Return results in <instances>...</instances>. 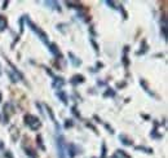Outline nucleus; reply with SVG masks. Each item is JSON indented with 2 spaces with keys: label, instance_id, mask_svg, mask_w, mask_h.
<instances>
[{
  "label": "nucleus",
  "instance_id": "obj_1",
  "mask_svg": "<svg viewBox=\"0 0 168 158\" xmlns=\"http://www.w3.org/2000/svg\"><path fill=\"white\" fill-rule=\"evenodd\" d=\"M25 123L27 125L31 130H38L39 127H40V121H39V118H36L35 116H31V114H27V116H25Z\"/></svg>",
  "mask_w": 168,
  "mask_h": 158
},
{
  "label": "nucleus",
  "instance_id": "obj_2",
  "mask_svg": "<svg viewBox=\"0 0 168 158\" xmlns=\"http://www.w3.org/2000/svg\"><path fill=\"white\" fill-rule=\"evenodd\" d=\"M27 22H29V25L31 26V29H32V30H34L35 32H38V34L40 35V39H41V40H43L44 43H47V44H48V40H47V35L44 34V32H43V31H41L40 29H38V27H36V26H35V25H32V23H31L30 21H27Z\"/></svg>",
  "mask_w": 168,
  "mask_h": 158
},
{
  "label": "nucleus",
  "instance_id": "obj_3",
  "mask_svg": "<svg viewBox=\"0 0 168 158\" xmlns=\"http://www.w3.org/2000/svg\"><path fill=\"white\" fill-rule=\"evenodd\" d=\"M58 151H60V158H65V143L64 137L58 139Z\"/></svg>",
  "mask_w": 168,
  "mask_h": 158
},
{
  "label": "nucleus",
  "instance_id": "obj_4",
  "mask_svg": "<svg viewBox=\"0 0 168 158\" xmlns=\"http://www.w3.org/2000/svg\"><path fill=\"white\" fill-rule=\"evenodd\" d=\"M11 135H12V139L16 141V140L18 139V135H20V134H18V130H17L16 127H12V128H11Z\"/></svg>",
  "mask_w": 168,
  "mask_h": 158
},
{
  "label": "nucleus",
  "instance_id": "obj_5",
  "mask_svg": "<svg viewBox=\"0 0 168 158\" xmlns=\"http://www.w3.org/2000/svg\"><path fill=\"white\" fill-rule=\"evenodd\" d=\"M7 27V20L0 16V30H4Z\"/></svg>",
  "mask_w": 168,
  "mask_h": 158
},
{
  "label": "nucleus",
  "instance_id": "obj_6",
  "mask_svg": "<svg viewBox=\"0 0 168 158\" xmlns=\"http://www.w3.org/2000/svg\"><path fill=\"white\" fill-rule=\"evenodd\" d=\"M74 79H76V81H74L73 83H76V82L83 83V82H84V77H83V75H75V77H74Z\"/></svg>",
  "mask_w": 168,
  "mask_h": 158
},
{
  "label": "nucleus",
  "instance_id": "obj_7",
  "mask_svg": "<svg viewBox=\"0 0 168 158\" xmlns=\"http://www.w3.org/2000/svg\"><path fill=\"white\" fill-rule=\"evenodd\" d=\"M120 140H123V143H124L126 145H131L132 144V141H131V140H128L126 136H120Z\"/></svg>",
  "mask_w": 168,
  "mask_h": 158
},
{
  "label": "nucleus",
  "instance_id": "obj_8",
  "mask_svg": "<svg viewBox=\"0 0 168 158\" xmlns=\"http://www.w3.org/2000/svg\"><path fill=\"white\" fill-rule=\"evenodd\" d=\"M58 95L61 96V99H62V101H64V102H66V96H65V93H62V92H58Z\"/></svg>",
  "mask_w": 168,
  "mask_h": 158
},
{
  "label": "nucleus",
  "instance_id": "obj_9",
  "mask_svg": "<svg viewBox=\"0 0 168 158\" xmlns=\"http://www.w3.org/2000/svg\"><path fill=\"white\" fill-rule=\"evenodd\" d=\"M65 126H66V127H71V126H73V122H69V121H67Z\"/></svg>",
  "mask_w": 168,
  "mask_h": 158
}]
</instances>
